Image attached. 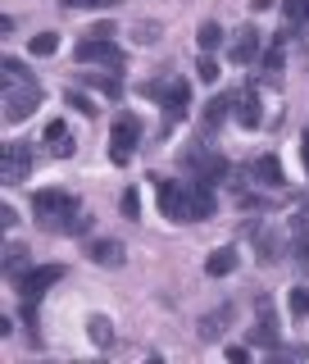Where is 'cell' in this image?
Returning <instances> with one entry per match:
<instances>
[{"instance_id": "obj_1", "label": "cell", "mask_w": 309, "mask_h": 364, "mask_svg": "<svg viewBox=\"0 0 309 364\" xmlns=\"http://www.w3.org/2000/svg\"><path fill=\"white\" fill-rule=\"evenodd\" d=\"M32 214L45 232H68V237H82L91 232V214L82 210V200L68 196V191H37L32 196Z\"/></svg>"}, {"instance_id": "obj_2", "label": "cell", "mask_w": 309, "mask_h": 364, "mask_svg": "<svg viewBox=\"0 0 309 364\" xmlns=\"http://www.w3.org/2000/svg\"><path fill=\"white\" fill-rule=\"evenodd\" d=\"M178 164L182 168H191V178L196 182H223L227 173H232V164L219 155V151H205V146H191V151H178Z\"/></svg>"}, {"instance_id": "obj_3", "label": "cell", "mask_w": 309, "mask_h": 364, "mask_svg": "<svg viewBox=\"0 0 309 364\" xmlns=\"http://www.w3.org/2000/svg\"><path fill=\"white\" fill-rule=\"evenodd\" d=\"M136 141H141V119H136V114H119V123H114V132H109V159L114 164H128Z\"/></svg>"}, {"instance_id": "obj_4", "label": "cell", "mask_w": 309, "mask_h": 364, "mask_svg": "<svg viewBox=\"0 0 309 364\" xmlns=\"http://www.w3.org/2000/svg\"><path fill=\"white\" fill-rule=\"evenodd\" d=\"M37 105H41V87H37V82H14V87H5V123H23Z\"/></svg>"}, {"instance_id": "obj_5", "label": "cell", "mask_w": 309, "mask_h": 364, "mask_svg": "<svg viewBox=\"0 0 309 364\" xmlns=\"http://www.w3.org/2000/svg\"><path fill=\"white\" fill-rule=\"evenodd\" d=\"M77 64H105V68H119L123 73V50L114 41H105V37H87V41H77Z\"/></svg>"}, {"instance_id": "obj_6", "label": "cell", "mask_w": 309, "mask_h": 364, "mask_svg": "<svg viewBox=\"0 0 309 364\" xmlns=\"http://www.w3.org/2000/svg\"><path fill=\"white\" fill-rule=\"evenodd\" d=\"M155 191H159V210H164V219L187 223V191H191V182H164V178H155Z\"/></svg>"}, {"instance_id": "obj_7", "label": "cell", "mask_w": 309, "mask_h": 364, "mask_svg": "<svg viewBox=\"0 0 309 364\" xmlns=\"http://www.w3.org/2000/svg\"><path fill=\"white\" fill-rule=\"evenodd\" d=\"M55 282H64V264L28 269V273H23V278H18V291H23V301H41V296L55 287Z\"/></svg>"}, {"instance_id": "obj_8", "label": "cell", "mask_w": 309, "mask_h": 364, "mask_svg": "<svg viewBox=\"0 0 309 364\" xmlns=\"http://www.w3.org/2000/svg\"><path fill=\"white\" fill-rule=\"evenodd\" d=\"M0 173H5V182H23V178H28L32 173V146L28 141H5Z\"/></svg>"}, {"instance_id": "obj_9", "label": "cell", "mask_w": 309, "mask_h": 364, "mask_svg": "<svg viewBox=\"0 0 309 364\" xmlns=\"http://www.w3.org/2000/svg\"><path fill=\"white\" fill-rule=\"evenodd\" d=\"M259 50H264V37H259V28H237L232 32V41H227V60L232 64H250V60H259Z\"/></svg>"}, {"instance_id": "obj_10", "label": "cell", "mask_w": 309, "mask_h": 364, "mask_svg": "<svg viewBox=\"0 0 309 364\" xmlns=\"http://www.w3.org/2000/svg\"><path fill=\"white\" fill-rule=\"evenodd\" d=\"M255 314H259V323L250 328V341L264 346V350H273V346H278V314H273L269 296H255Z\"/></svg>"}, {"instance_id": "obj_11", "label": "cell", "mask_w": 309, "mask_h": 364, "mask_svg": "<svg viewBox=\"0 0 309 364\" xmlns=\"http://www.w3.org/2000/svg\"><path fill=\"white\" fill-rule=\"evenodd\" d=\"M246 168H250V178H255L259 187H273V191L287 187V173H282V159L278 155H255Z\"/></svg>"}, {"instance_id": "obj_12", "label": "cell", "mask_w": 309, "mask_h": 364, "mask_svg": "<svg viewBox=\"0 0 309 364\" xmlns=\"http://www.w3.org/2000/svg\"><path fill=\"white\" fill-rule=\"evenodd\" d=\"M214 219V191L210 182H196L191 178V191H187V223H205Z\"/></svg>"}, {"instance_id": "obj_13", "label": "cell", "mask_w": 309, "mask_h": 364, "mask_svg": "<svg viewBox=\"0 0 309 364\" xmlns=\"http://www.w3.org/2000/svg\"><path fill=\"white\" fill-rule=\"evenodd\" d=\"M232 314H237V310H232V301L219 305V310H210V314L200 318V337H205V341H219V337H223V328L232 323Z\"/></svg>"}, {"instance_id": "obj_14", "label": "cell", "mask_w": 309, "mask_h": 364, "mask_svg": "<svg viewBox=\"0 0 309 364\" xmlns=\"http://www.w3.org/2000/svg\"><path fill=\"white\" fill-rule=\"evenodd\" d=\"M87 255L96 259V264L114 269V264H123V255H128V250H123V242H109V237H100V242H91V250H87Z\"/></svg>"}, {"instance_id": "obj_15", "label": "cell", "mask_w": 309, "mask_h": 364, "mask_svg": "<svg viewBox=\"0 0 309 364\" xmlns=\"http://www.w3.org/2000/svg\"><path fill=\"white\" fill-rule=\"evenodd\" d=\"M82 82H87V87H96V91H105L109 100H119V96H123V73H119V68H109V73H82Z\"/></svg>"}, {"instance_id": "obj_16", "label": "cell", "mask_w": 309, "mask_h": 364, "mask_svg": "<svg viewBox=\"0 0 309 364\" xmlns=\"http://www.w3.org/2000/svg\"><path fill=\"white\" fill-rule=\"evenodd\" d=\"M187 100H191V82H182V77H178V82H173V87H168V96H164V109H168V123H178V119H182V114H187Z\"/></svg>"}, {"instance_id": "obj_17", "label": "cell", "mask_w": 309, "mask_h": 364, "mask_svg": "<svg viewBox=\"0 0 309 364\" xmlns=\"http://www.w3.org/2000/svg\"><path fill=\"white\" fill-rule=\"evenodd\" d=\"M232 269H237V250H232V246L210 250V259H205V273H210V278H227Z\"/></svg>"}, {"instance_id": "obj_18", "label": "cell", "mask_w": 309, "mask_h": 364, "mask_svg": "<svg viewBox=\"0 0 309 364\" xmlns=\"http://www.w3.org/2000/svg\"><path fill=\"white\" fill-rule=\"evenodd\" d=\"M237 123H242V128H259V123H264L255 91H242V96H237Z\"/></svg>"}, {"instance_id": "obj_19", "label": "cell", "mask_w": 309, "mask_h": 364, "mask_svg": "<svg viewBox=\"0 0 309 364\" xmlns=\"http://www.w3.org/2000/svg\"><path fill=\"white\" fill-rule=\"evenodd\" d=\"M232 109H237V96H232V91H227V96H214L210 105H205V114H200V119H205V128H219V123H223Z\"/></svg>"}, {"instance_id": "obj_20", "label": "cell", "mask_w": 309, "mask_h": 364, "mask_svg": "<svg viewBox=\"0 0 309 364\" xmlns=\"http://www.w3.org/2000/svg\"><path fill=\"white\" fill-rule=\"evenodd\" d=\"M45 141H50V155H60V159L73 155V136H68V128H64L60 119H55V123H45Z\"/></svg>"}, {"instance_id": "obj_21", "label": "cell", "mask_w": 309, "mask_h": 364, "mask_svg": "<svg viewBox=\"0 0 309 364\" xmlns=\"http://www.w3.org/2000/svg\"><path fill=\"white\" fill-rule=\"evenodd\" d=\"M255 246H259V259H282L287 255V246H282V237L273 232V228H255Z\"/></svg>"}, {"instance_id": "obj_22", "label": "cell", "mask_w": 309, "mask_h": 364, "mask_svg": "<svg viewBox=\"0 0 309 364\" xmlns=\"http://www.w3.org/2000/svg\"><path fill=\"white\" fill-rule=\"evenodd\" d=\"M28 255H32V250H28V246H18V242H14V246H5V278H14V282H18L23 273H28Z\"/></svg>"}, {"instance_id": "obj_23", "label": "cell", "mask_w": 309, "mask_h": 364, "mask_svg": "<svg viewBox=\"0 0 309 364\" xmlns=\"http://www.w3.org/2000/svg\"><path fill=\"white\" fill-rule=\"evenodd\" d=\"M87 333H91V341H96V346H114V323L105 314H91L87 318Z\"/></svg>"}, {"instance_id": "obj_24", "label": "cell", "mask_w": 309, "mask_h": 364, "mask_svg": "<svg viewBox=\"0 0 309 364\" xmlns=\"http://www.w3.org/2000/svg\"><path fill=\"white\" fill-rule=\"evenodd\" d=\"M196 41H200V50L210 55V50H219V46H223L227 37H223V28H219V23H205V28L196 32Z\"/></svg>"}, {"instance_id": "obj_25", "label": "cell", "mask_w": 309, "mask_h": 364, "mask_svg": "<svg viewBox=\"0 0 309 364\" xmlns=\"http://www.w3.org/2000/svg\"><path fill=\"white\" fill-rule=\"evenodd\" d=\"M282 14H287V23L309 28V0H282Z\"/></svg>"}, {"instance_id": "obj_26", "label": "cell", "mask_w": 309, "mask_h": 364, "mask_svg": "<svg viewBox=\"0 0 309 364\" xmlns=\"http://www.w3.org/2000/svg\"><path fill=\"white\" fill-rule=\"evenodd\" d=\"M14 82H32V73H28L23 60H9V55H5V87H14Z\"/></svg>"}, {"instance_id": "obj_27", "label": "cell", "mask_w": 309, "mask_h": 364, "mask_svg": "<svg viewBox=\"0 0 309 364\" xmlns=\"http://www.w3.org/2000/svg\"><path fill=\"white\" fill-rule=\"evenodd\" d=\"M287 305H291V314H296V318H309V287H291Z\"/></svg>"}, {"instance_id": "obj_28", "label": "cell", "mask_w": 309, "mask_h": 364, "mask_svg": "<svg viewBox=\"0 0 309 364\" xmlns=\"http://www.w3.org/2000/svg\"><path fill=\"white\" fill-rule=\"evenodd\" d=\"M291 237L296 242H309V205H300V210L291 214Z\"/></svg>"}, {"instance_id": "obj_29", "label": "cell", "mask_w": 309, "mask_h": 364, "mask_svg": "<svg viewBox=\"0 0 309 364\" xmlns=\"http://www.w3.org/2000/svg\"><path fill=\"white\" fill-rule=\"evenodd\" d=\"M273 355H282V360H305L309 346H305V341H278V346H273Z\"/></svg>"}, {"instance_id": "obj_30", "label": "cell", "mask_w": 309, "mask_h": 364, "mask_svg": "<svg viewBox=\"0 0 309 364\" xmlns=\"http://www.w3.org/2000/svg\"><path fill=\"white\" fill-rule=\"evenodd\" d=\"M60 50V37L55 32H41V37H32V55H55Z\"/></svg>"}, {"instance_id": "obj_31", "label": "cell", "mask_w": 309, "mask_h": 364, "mask_svg": "<svg viewBox=\"0 0 309 364\" xmlns=\"http://www.w3.org/2000/svg\"><path fill=\"white\" fill-rule=\"evenodd\" d=\"M68 109H82L87 114V119H91V114H96V100H91V96H82V91H68Z\"/></svg>"}, {"instance_id": "obj_32", "label": "cell", "mask_w": 309, "mask_h": 364, "mask_svg": "<svg viewBox=\"0 0 309 364\" xmlns=\"http://www.w3.org/2000/svg\"><path fill=\"white\" fill-rule=\"evenodd\" d=\"M168 87H173V82H164V77H151V82H141V96L164 100V96H168Z\"/></svg>"}, {"instance_id": "obj_33", "label": "cell", "mask_w": 309, "mask_h": 364, "mask_svg": "<svg viewBox=\"0 0 309 364\" xmlns=\"http://www.w3.org/2000/svg\"><path fill=\"white\" fill-rule=\"evenodd\" d=\"M64 9H114L119 0H60Z\"/></svg>"}, {"instance_id": "obj_34", "label": "cell", "mask_w": 309, "mask_h": 364, "mask_svg": "<svg viewBox=\"0 0 309 364\" xmlns=\"http://www.w3.org/2000/svg\"><path fill=\"white\" fill-rule=\"evenodd\" d=\"M196 77H200V82H219V64H214V55H205V60L196 64Z\"/></svg>"}, {"instance_id": "obj_35", "label": "cell", "mask_w": 309, "mask_h": 364, "mask_svg": "<svg viewBox=\"0 0 309 364\" xmlns=\"http://www.w3.org/2000/svg\"><path fill=\"white\" fill-rule=\"evenodd\" d=\"M123 214H128V219H136V214H141V200H136V191H132V187L123 191Z\"/></svg>"}, {"instance_id": "obj_36", "label": "cell", "mask_w": 309, "mask_h": 364, "mask_svg": "<svg viewBox=\"0 0 309 364\" xmlns=\"http://www.w3.org/2000/svg\"><path fill=\"white\" fill-rule=\"evenodd\" d=\"M159 37V23H136V41H146V46H151Z\"/></svg>"}, {"instance_id": "obj_37", "label": "cell", "mask_w": 309, "mask_h": 364, "mask_svg": "<svg viewBox=\"0 0 309 364\" xmlns=\"http://www.w3.org/2000/svg\"><path fill=\"white\" fill-rule=\"evenodd\" d=\"M87 37H105V41H114V37H119V32H114V23H96V28H91Z\"/></svg>"}, {"instance_id": "obj_38", "label": "cell", "mask_w": 309, "mask_h": 364, "mask_svg": "<svg viewBox=\"0 0 309 364\" xmlns=\"http://www.w3.org/2000/svg\"><path fill=\"white\" fill-rule=\"evenodd\" d=\"M264 9H273V0H250V14H264Z\"/></svg>"}, {"instance_id": "obj_39", "label": "cell", "mask_w": 309, "mask_h": 364, "mask_svg": "<svg viewBox=\"0 0 309 364\" xmlns=\"http://www.w3.org/2000/svg\"><path fill=\"white\" fill-rule=\"evenodd\" d=\"M300 159H305V168H309V132L300 136Z\"/></svg>"}, {"instance_id": "obj_40", "label": "cell", "mask_w": 309, "mask_h": 364, "mask_svg": "<svg viewBox=\"0 0 309 364\" xmlns=\"http://www.w3.org/2000/svg\"><path fill=\"white\" fill-rule=\"evenodd\" d=\"M305 264H309V259H305Z\"/></svg>"}]
</instances>
